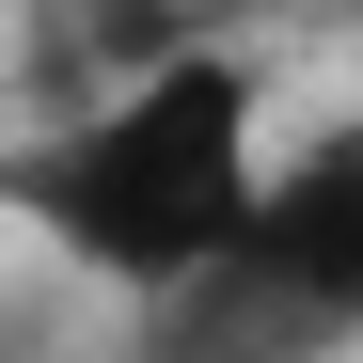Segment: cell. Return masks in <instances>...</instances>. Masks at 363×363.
Here are the masks:
<instances>
[{
    "instance_id": "1",
    "label": "cell",
    "mask_w": 363,
    "mask_h": 363,
    "mask_svg": "<svg viewBox=\"0 0 363 363\" xmlns=\"http://www.w3.org/2000/svg\"><path fill=\"white\" fill-rule=\"evenodd\" d=\"M253 190H269V79L206 32L127 79H79L32 143H0V206L111 300L206 284L253 237Z\"/></svg>"
},
{
    "instance_id": "2",
    "label": "cell",
    "mask_w": 363,
    "mask_h": 363,
    "mask_svg": "<svg viewBox=\"0 0 363 363\" xmlns=\"http://www.w3.org/2000/svg\"><path fill=\"white\" fill-rule=\"evenodd\" d=\"M300 316H332V332H363V127H332V143H284L269 158V190H253V237H237Z\"/></svg>"
},
{
    "instance_id": "3",
    "label": "cell",
    "mask_w": 363,
    "mask_h": 363,
    "mask_svg": "<svg viewBox=\"0 0 363 363\" xmlns=\"http://www.w3.org/2000/svg\"><path fill=\"white\" fill-rule=\"evenodd\" d=\"M127 363H332L347 332L332 316H300V300L253 269V253H221L206 284H158V300H127Z\"/></svg>"
}]
</instances>
